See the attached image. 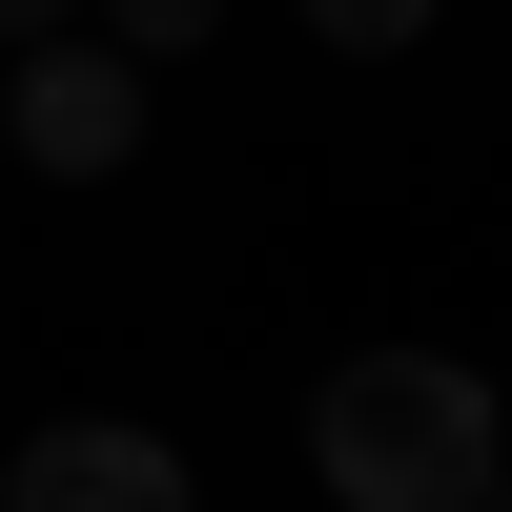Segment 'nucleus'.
<instances>
[{
	"instance_id": "1",
	"label": "nucleus",
	"mask_w": 512,
	"mask_h": 512,
	"mask_svg": "<svg viewBox=\"0 0 512 512\" xmlns=\"http://www.w3.org/2000/svg\"><path fill=\"white\" fill-rule=\"evenodd\" d=\"M308 472H328V512H492V369L349 349L308 390Z\"/></svg>"
},
{
	"instance_id": "2",
	"label": "nucleus",
	"mask_w": 512,
	"mask_h": 512,
	"mask_svg": "<svg viewBox=\"0 0 512 512\" xmlns=\"http://www.w3.org/2000/svg\"><path fill=\"white\" fill-rule=\"evenodd\" d=\"M0 144H21L41 185L144 164V62H123V41H41V62H21V103H0Z\"/></svg>"
},
{
	"instance_id": "3",
	"label": "nucleus",
	"mask_w": 512,
	"mask_h": 512,
	"mask_svg": "<svg viewBox=\"0 0 512 512\" xmlns=\"http://www.w3.org/2000/svg\"><path fill=\"white\" fill-rule=\"evenodd\" d=\"M0 512H185V451L123 431V410H62V431L0 451Z\"/></svg>"
},
{
	"instance_id": "4",
	"label": "nucleus",
	"mask_w": 512,
	"mask_h": 512,
	"mask_svg": "<svg viewBox=\"0 0 512 512\" xmlns=\"http://www.w3.org/2000/svg\"><path fill=\"white\" fill-rule=\"evenodd\" d=\"M328 41H349V62H390V41H431V0H308Z\"/></svg>"
},
{
	"instance_id": "5",
	"label": "nucleus",
	"mask_w": 512,
	"mask_h": 512,
	"mask_svg": "<svg viewBox=\"0 0 512 512\" xmlns=\"http://www.w3.org/2000/svg\"><path fill=\"white\" fill-rule=\"evenodd\" d=\"M103 21H123V62H164V41H205L226 0H103Z\"/></svg>"
},
{
	"instance_id": "6",
	"label": "nucleus",
	"mask_w": 512,
	"mask_h": 512,
	"mask_svg": "<svg viewBox=\"0 0 512 512\" xmlns=\"http://www.w3.org/2000/svg\"><path fill=\"white\" fill-rule=\"evenodd\" d=\"M41 21H62V0H0V41H41Z\"/></svg>"
}]
</instances>
